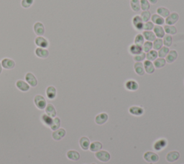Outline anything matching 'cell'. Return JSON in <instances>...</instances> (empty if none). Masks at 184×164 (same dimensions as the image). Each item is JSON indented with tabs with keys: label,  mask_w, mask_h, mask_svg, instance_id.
<instances>
[{
	"label": "cell",
	"mask_w": 184,
	"mask_h": 164,
	"mask_svg": "<svg viewBox=\"0 0 184 164\" xmlns=\"http://www.w3.org/2000/svg\"><path fill=\"white\" fill-rule=\"evenodd\" d=\"M95 157L98 161H101L102 163H107L111 159V155L107 151L100 150L95 153Z\"/></svg>",
	"instance_id": "obj_1"
},
{
	"label": "cell",
	"mask_w": 184,
	"mask_h": 164,
	"mask_svg": "<svg viewBox=\"0 0 184 164\" xmlns=\"http://www.w3.org/2000/svg\"><path fill=\"white\" fill-rule=\"evenodd\" d=\"M144 160L149 163H155L158 162L160 157L158 154L153 151H147L143 155Z\"/></svg>",
	"instance_id": "obj_2"
},
{
	"label": "cell",
	"mask_w": 184,
	"mask_h": 164,
	"mask_svg": "<svg viewBox=\"0 0 184 164\" xmlns=\"http://www.w3.org/2000/svg\"><path fill=\"white\" fill-rule=\"evenodd\" d=\"M132 24L133 28H134V30H136L137 31L143 30L144 22L143 20V19L141 18L140 15H139V14H136V15H134L133 18H132Z\"/></svg>",
	"instance_id": "obj_3"
},
{
	"label": "cell",
	"mask_w": 184,
	"mask_h": 164,
	"mask_svg": "<svg viewBox=\"0 0 184 164\" xmlns=\"http://www.w3.org/2000/svg\"><path fill=\"white\" fill-rule=\"evenodd\" d=\"M124 87L125 89L129 92H136L139 89V84L137 81L134 79H128L124 82Z\"/></svg>",
	"instance_id": "obj_4"
},
{
	"label": "cell",
	"mask_w": 184,
	"mask_h": 164,
	"mask_svg": "<svg viewBox=\"0 0 184 164\" xmlns=\"http://www.w3.org/2000/svg\"><path fill=\"white\" fill-rule=\"evenodd\" d=\"M179 18H180V16L178 12H171L170 14L165 19V23L168 25H174L178 23Z\"/></svg>",
	"instance_id": "obj_5"
},
{
	"label": "cell",
	"mask_w": 184,
	"mask_h": 164,
	"mask_svg": "<svg viewBox=\"0 0 184 164\" xmlns=\"http://www.w3.org/2000/svg\"><path fill=\"white\" fill-rule=\"evenodd\" d=\"M34 103H35V106L40 110L45 109L47 106V102H46L45 97L39 94L36 95L34 98Z\"/></svg>",
	"instance_id": "obj_6"
},
{
	"label": "cell",
	"mask_w": 184,
	"mask_h": 164,
	"mask_svg": "<svg viewBox=\"0 0 184 164\" xmlns=\"http://www.w3.org/2000/svg\"><path fill=\"white\" fill-rule=\"evenodd\" d=\"M168 145V140L166 138H160L155 141L153 148L155 151H161L165 149Z\"/></svg>",
	"instance_id": "obj_7"
},
{
	"label": "cell",
	"mask_w": 184,
	"mask_h": 164,
	"mask_svg": "<svg viewBox=\"0 0 184 164\" xmlns=\"http://www.w3.org/2000/svg\"><path fill=\"white\" fill-rule=\"evenodd\" d=\"M129 113L135 117H140L145 113V109L143 107L133 105L129 108Z\"/></svg>",
	"instance_id": "obj_8"
},
{
	"label": "cell",
	"mask_w": 184,
	"mask_h": 164,
	"mask_svg": "<svg viewBox=\"0 0 184 164\" xmlns=\"http://www.w3.org/2000/svg\"><path fill=\"white\" fill-rule=\"evenodd\" d=\"M109 119V115L106 112H101V113L98 114L96 115L94 121L96 124L98 125H103Z\"/></svg>",
	"instance_id": "obj_9"
},
{
	"label": "cell",
	"mask_w": 184,
	"mask_h": 164,
	"mask_svg": "<svg viewBox=\"0 0 184 164\" xmlns=\"http://www.w3.org/2000/svg\"><path fill=\"white\" fill-rule=\"evenodd\" d=\"M180 158V153L178 151H172L167 153L166 156V161L168 163H174Z\"/></svg>",
	"instance_id": "obj_10"
},
{
	"label": "cell",
	"mask_w": 184,
	"mask_h": 164,
	"mask_svg": "<svg viewBox=\"0 0 184 164\" xmlns=\"http://www.w3.org/2000/svg\"><path fill=\"white\" fill-rule=\"evenodd\" d=\"M66 135V131L64 128H59L53 131L52 133V138L54 140L59 141L64 138Z\"/></svg>",
	"instance_id": "obj_11"
},
{
	"label": "cell",
	"mask_w": 184,
	"mask_h": 164,
	"mask_svg": "<svg viewBox=\"0 0 184 164\" xmlns=\"http://www.w3.org/2000/svg\"><path fill=\"white\" fill-rule=\"evenodd\" d=\"M24 79H25L26 82L28 83L30 87H35L36 86L38 85V80H37L36 77H35V75H34L33 73H32L30 72L27 73Z\"/></svg>",
	"instance_id": "obj_12"
},
{
	"label": "cell",
	"mask_w": 184,
	"mask_h": 164,
	"mask_svg": "<svg viewBox=\"0 0 184 164\" xmlns=\"http://www.w3.org/2000/svg\"><path fill=\"white\" fill-rule=\"evenodd\" d=\"M178 57V53L176 50H171L169 51L168 54L166 56L165 59L167 63H169V64H171L175 62V61L177 60Z\"/></svg>",
	"instance_id": "obj_13"
},
{
	"label": "cell",
	"mask_w": 184,
	"mask_h": 164,
	"mask_svg": "<svg viewBox=\"0 0 184 164\" xmlns=\"http://www.w3.org/2000/svg\"><path fill=\"white\" fill-rule=\"evenodd\" d=\"M35 43L39 48H47L49 45V43L47 39L43 38V36H38L35 39Z\"/></svg>",
	"instance_id": "obj_14"
},
{
	"label": "cell",
	"mask_w": 184,
	"mask_h": 164,
	"mask_svg": "<svg viewBox=\"0 0 184 164\" xmlns=\"http://www.w3.org/2000/svg\"><path fill=\"white\" fill-rule=\"evenodd\" d=\"M33 30L38 36H43L45 34V27H44V24L40 22H37L35 23L33 26Z\"/></svg>",
	"instance_id": "obj_15"
},
{
	"label": "cell",
	"mask_w": 184,
	"mask_h": 164,
	"mask_svg": "<svg viewBox=\"0 0 184 164\" xmlns=\"http://www.w3.org/2000/svg\"><path fill=\"white\" fill-rule=\"evenodd\" d=\"M143 66L145 68V71L148 74H153L155 71V68L153 63L150 61L145 60L143 61Z\"/></svg>",
	"instance_id": "obj_16"
},
{
	"label": "cell",
	"mask_w": 184,
	"mask_h": 164,
	"mask_svg": "<svg viewBox=\"0 0 184 164\" xmlns=\"http://www.w3.org/2000/svg\"><path fill=\"white\" fill-rule=\"evenodd\" d=\"M90 144H91V141L89 140V138H87V137L83 136L80 138L79 145L83 151H87L88 150H89Z\"/></svg>",
	"instance_id": "obj_17"
},
{
	"label": "cell",
	"mask_w": 184,
	"mask_h": 164,
	"mask_svg": "<svg viewBox=\"0 0 184 164\" xmlns=\"http://www.w3.org/2000/svg\"><path fill=\"white\" fill-rule=\"evenodd\" d=\"M128 51H129V54H131L132 56L138 55V54H139V53H141L142 52H143L142 46L135 45V44H134V43L129 45V47L128 48Z\"/></svg>",
	"instance_id": "obj_18"
},
{
	"label": "cell",
	"mask_w": 184,
	"mask_h": 164,
	"mask_svg": "<svg viewBox=\"0 0 184 164\" xmlns=\"http://www.w3.org/2000/svg\"><path fill=\"white\" fill-rule=\"evenodd\" d=\"M151 22L155 25H163L165 24V19L162 18L161 16L158 15V14H153L151 15Z\"/></svg>",
	"instance_id": "obj_19"
},
{
	"label": "cell",
	"mask_w": 184,
	"mask_h": 164,
	"mask_svg": "<svg viewBox=\"0 0 184 164\" xmlns=\"http://www.w3.org/2000/svg\"><path fill=\"white\" fill-rule=\"evenodd\" d=\"M134 71L137 75L139 76V77H143L145 73V68L143 66V63L142 62H135L133 66Z\"/></svg>",
	"instance_id": "obj_20"
},
{
	"label": "cell",
	"mask_w": 184,
	"mask_h": 164,
	"mask_svg": "<svg viewBox=\"0 0 184 164\" xmlns=\"http://www.w3.org/2000/svg\"><path fill=\"white\" fill-rule=\"evenodd\" d=\"M1 63L2 68H5V69H12L15 66V62L10 58H4L1 61Z\"/></svg>",
	"instance_id": "obj_21"
},
{
	"label": "cell",
	"mask_w": 184,
	"mask_h": 164,
	"mask_svg": "<svg viewBox=\"0 0 184 164\" xmlns=\"http://www.w3.org/2000/svg\"><path fill=\"white\" fill-rule=\"evenodd\" d=\"M16 87L19 90H20L21 92H26L30 90V86L29 85L28 83L23 80H18L16 82Z\"/></svg>",
	"instance_id": "obj_22"
},
{
	"label": "cell",
	"mask_w": 184,
	"mask_h": 164,
	"mask_svg": "<svg viewBox=\"0 0 184 164\" xmlns=\"http://www.w3.org/2000/svg\"><path fill=\"white\" fill-rule=\"evenodd\" d=\"M153 31L155 35L157 38L163 39V37L166 35L165 30H164V28H163V26L155 25Z\"/></svg>",
	"instance_id": "obj_23"
},
{
	"label": "cell",
	"mask_w": 184,
	"mask_h": 164,
	"mask_svg": "<svg viewBox=\"0 0 184 164\" xmlns=\"http://www.w3.org/2000/svg\"><path fill=\"white\" fill-rule=\"evenodd\" d=\"M66 156L71 161H78L81 158L80 153L75 150H70L66 153Z\"/></svg>",
	"instance_id": "obj_24"
},
{
	"label": "cell",
	"mask_w": 184,
	"mask_h": 164,
	"mask_svg": "<svg viewBox=\"0 0 184 164\" xmlns=\"http://www.w3.org/2000/svg\"><path fill=\"white\" fill-rule=\"evenodd\" d=\"M35 53L38 58H48L49 56V51L47 50V48L38 47L35 49Z\"/></svg>",
	"instance_id": "obj_25"
},
{
	"label": "cell",
	"mask_w": 184,
	"mask_h": 164,
	"mask_svg": "<svg viewBox=\"0 0 184 164\" xmlns=\"http://www.w3.org/2000/svg\"><path fill=\"white\" fill-rule=\"evenodd\" d=\"M46 95L49 99H54L57 95V90L53 86H49L46 89Z\"/></svg>",
	"instance_id": "obj_26"
},
{
	"label": "cell",
	"mask_w": 184,
	"mask_h": 164,
	"mask_svg": "<svg viewBox=\"0 0 184 164\" xmlns=\"http://www.w3.org/2000/svg\"><path fill=\"white\" fill-rule=\"evenodd\" d=\"M45 114H48V115L50 116V117H52V118L55 117L56 114H57L55 107H54L52 104H48L45 109Z\"/></svg>",
	"instance_id": "obj_27"
},
{
	"label": "cell",
	"mask_w": 184,
	"mask_h": 164,
	"mask_svg": "<svg viewBox=\"0 0 184 164\" xmlns=\"http://www.w3.org/2000/svg\"><path fill=\"white\" fill-rule=\"evenodd\" d=\"M170 10L165 7H159L156 9V14L161 16L162 18H163L164 19H166L167 17L170 14Z\"/></svg>",
	"instance_id": "obj_28"
},
{
	"label": "cell",
	"mask_w": 184,
	"mask_h": 164,
	"mask_svg": "<svg viewBox=\"0 0 184 164\" xmlns=\"http://www.w3.org/2000/svg\"><path fill=\"white\" fill-rule=\"evenodd\" d=\"M143 35L144 37L145 40V41H150V42H153V41L156 39V36L155 35L153 31H148V30H143Z\"/></svg>",
	"instance_id": "obj_29"
},
{
	"label": "cell",
	"mask_w": 184,
	"mask_h": 164,
	"mask_svg": "<svg viewBox=\"0 0 184 164\" xmlns=\"http://www.w3.org/2000/svg\"><path fill=\"white\" fill-rule=\"evenodd\" d=\"M103 148V145L101 142L99 141H94L90 144L89 150L93 153H96L97 151L102 150Z\"/></svg>",
	"instance_id": "obj_30"
},
{
	"label": "cell",
	"mask_w": 184,
	"mask_h": 164,
	"mask_svg": "<svg viewBox=\"0 0 184 164\" xmlns=\"http://www.w3.org/2000/svg\"><path fill=\"white\" fill-rule=\"evenodd\" d=\"M164 30L166 35H174L177 33V28L174 25H168V24H165L163 27Z\"/></svg>",
	"instance_id": "obj_31"
},
{
	"label": "cell",
	"mask_w": 184,
	"mask_h": 164,
	"mask_svg": "<svg viewBox=\"0 0 184 164\" xmlns=\"http://www.w3.org/2000/svg\"><path fill=\"white\" fill-rule=\"evenodd\" d=\"M153 63L155 68H157V69H160V68H163L167 63L165 58H158Z\"/></svg>",
	"instance_id": "obj_32"
},
{
	"label": "cell",
	"mask_w": 184,
	"mask_h": 164,
	"mask_svg": "<svg viewBox=\"0 0 184 164\" xmlns=\"http://www.w3.org/2000/svg\"><path fill=\"white\" fill-rule=\"evenodd\" d=\"M130 7L134 12H139L141 10L140 1L139 0H130Z\"/></svg>",
	"instance_id": "obj_33"
},
{
	"label": "cell",
	"mask_w": 184,
	"mask_h": 164,
	"mask_svg": "<svg viewBox=\"0 0 184 164\" xmlns=\"http://www.w3.org/2000/svg\"><path fill=\"white\" fill-rule=\"evenodd\" d=\"M158 58V51L155 50H151L150 51H149L146 53V60L150 61L152 62L157 59Z\"/></svg>",
	"instance_id": "obj_34"
},
{
	"label": "cell",
	"mask_w": 184,
	"mask_h": 164,
	"mask_svg": "<svg viewBox=\"0 0 184 164\" xmlns=\"http://www.w3.org/2000/svg\"><path fill=\"white\" fill-rule=\"evenodd\" d=\"M53 119L52 117H50V116H48V114H42V116L40 117V119H41V122H43V123L46 125L47 127H49L50 128V126L51 125V124H52V122H53Z\"/></svg>",
	"instance_id": "obj_35"
},
{
	"label": "cell",
	"mask_w": 184,
	"mask_h": 164,
	"mask_svg": "<svg viewBox=\"0 0 184 164\" xmlns=\"http://www.w3.org/2000/svg\"><path fill=\"white\" fill-rule=\"evenodd\" d=\"M60 127V119L59 117H55L53 119V122L51 125L50 126V128L53 131H55L56 130L59 129Z\"/></svg>",
	"instance_id": "obj_36"
},
{
	"label": "cell",
	"mask_w": 184,
	"mask_h": 164,
	"mask_svg": "<svg viewBox=\"0 0 184 164\" xmlns=\"http://www.w3.org/2000/svg\"><path fill=\"white\" fill-rule=\"evenodd\" d=\"M163 46V39L162 38H157L153 42V49L158 51Z\"/></svg>",
	"instance_id": "obj_37"
},
{
	"label": "cell",
	"mask_w": 184,
	"mask_h": 164,
	"mask_svg": "<svg viewBox=\"0 0 184 164\" xmlns=\"http://www.w3.org/2000/svg\"><path fill=\"white\" fill-rule=\"evenodd\" d=\"M173 37L172 35H166L163 38V45L166 46V47L170 48L173 44Z\"/></svg>",
	"instance_id": "obj_38"
},
{
	"label": "cell",
	"mask_w": 184,
	"mask_h": 164,
	"mask_svg": "<svg viewBox=\"0 0 184 164\" xmlns=\"http://www.w3.org/2000/svg\"><path fill=\"white\" fill-rule=\"evenodd\" d=\"M145 42V40L143 34L139 33V34H137L135 37H134V44H135V45L143 46Z\"/></svg>",
	"instance_id": "obj_39"
},
{
	"label": "cell",
	"mask_w": 184,
	"mask_h": 164,
	"mask_svg": "<svg viewBox=\"0 0 184 164\" xmlns=\"http://www.w3.org/2000/svg\"><path fill=\"white\" fill-rule=\"evenodd\" d=\"M169 51H170V48L166 47V46H163L160 50L158 51V58H165L166 57V56L168 54Z\"/></svg>",
	"instance_id": "obj_40"
},
{
	"label": "cell",
	"mask_w": 184,
	"mask_h": 164,
	"mask_svg": "<svg viewBox=\"0 0 184 164\" xmlns=\"http://www.w3.org/2000/svg\"><path fill=\"white\" fill-rule=\"evenodd\" d=\"M140 1V8L143 11H149L150 9V3L148 0H139Z\"/></svg>",
	"instance_id": "obj_41"
},
{
	"label": "cell",
	"mask_w": 184,
	"mask_h": 164,
	"mask_svg": "<svg viewBox=\"0 0 184 164\" xmlns=\"http://www.w3.org/2000/svg\"><path fill=\"white\" fill-rule=\"evenodd\" d=\"M133 60L134 62H143L145 60H146V53L145 52H142L138 55L134 56Z\"/></svg>",
	"instance_id": "obj_42"
},
{
	"label": "cell",
	"mask_w": 184,
	"mask_h": 164,
	"mask_svg": "<svg viewBox=\"0 0 184 164\" xmlns=\"http://www.w3.org/2000/svg\"><path fill=\"white\" fill-rule=\"evenodd\" d=\"M143 48V52L147 53L149 51L153 50V42H150V41H145L144 44L142 46Z\"/></svg>",
	"instance_id": "obj_43"
},
{
	"label": "cell",
	"mask_w": 184,
	"mask_h": 164,
	"mask_svg": "<svg viewBox=\"0 0 184 164\" xmlns=\"http://www.w3.org/2000/svg\"><path fill=\"white\" fill-rule=\"evenodd\" d=\"M151 12L150 11H143L141 12L140 17L143 19L144 23H146V22L150 21V19L151 18Z\"/></svg>",
	"instance_id": "obj_44"
},
{
	"label": "cell",
	"mask_w": 184,
	"mask_h": 164,
	"mask_svg": "<svg viewBox=\"0 0 184 164\" xmlns=\"http://www.w3.org/2000/svg\"><path fill=\"white\" fill-rule=\"evenodd\" d=\"M154 27H155V24L152 23L151 21L146 22V23H144V24H143V30L151 31L153 30Z\"/></svg>",
	"instance_id": "obj_45"
},
{
	"label": "cell",
	"mask_w": 184,
	"mask_h": 164,
	"mask_svg": "<svg viewBox=\"0 0 184 164\" xmlns=\"http://www.w3.org/2000/svg\"><path fill=\"white\" fill-rule=\"evenodd\" d=\"M34 0H22L21 5L24 8H29L33 4Z\"/></svg>",
	"instance_id": "obj_46"
},
{
	"label": "cell",
	"mask_w": 184,
	"mask_h": 164,
	"mask_svg": "<svg viewBox=\"0 0 184 164\" xmlns=\"http://www.w3.org/2000/svg\"><path fill=\"white\" fill-rule=\"evenodd\" d=\"M148 1L150 3V4H156L158 3V0H148Z\"/></svg>",
	"instance_id": "obj_47"
},
{
	"label": "cell",
	"mask_w": 184,
	"mask_h": 164,
	"mask_svg": "<svg viewBox=\"0 0 184 164\" xmlns=\"http://www.w3.org/2000/svg\"><path fill=\"white\" fill-rule=\"evenodd\" d=\"M2 72V63L0 62V74H1Z\"/></svg>",
	"instance_id": "obj_48"
},
{
	"label": "cell",
	"mask_w": 184,
	"mask_h": 164,
	"mask_svg": "<svg viewBox=\"0 0 184 164\" xmlns=\"http://www.w3.org/2000/svg\"><path fill=\"white\" fill-rule=\"evenodd\" d=\"M92 164H97V163H92Z\"/></svg>",
	"instance_id": "obj_49"
}]
</instances>
